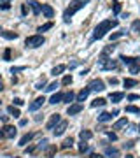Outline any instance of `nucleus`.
I'll return each instance as SVG.
<instances>
[{"label": "nucleus", "mask_w": 140, "mask_h": 158, "mask_svg": "<svg viewBox=\"0 0 140 158\" xmlns=\"http://www.w3.org/2000/svg\"><path fill=\"white\" fill-rule=\"evenodd\" d=\"M118 25V21L116 20H105V21H102L100 25L95 28V34H93V40H98V39H102L109 30H112L114 26Z\"/></svg>", "instance_id": "1"}, {"label": "nucleus", "mask_w": 140, "mask_h": 158, "mask_svg": "<svg viewBox=\"0 0 140 158\" xmlns=\"http://www.w3.org/2000/svg\"><path fill=\"white\" fill-rule=\"evenodd\" d=\"M84 5H86V4H84V2H79V0H77V2H72V4L68 5V9L65 11V14H63L65 21H70V18H72V16H74L77 11H81Z\"/></svg>", "instance_id": "2"}, {"label": "nucleus", "mask_w": 140, "mask_h": 158, "mask_svg": "<svg viewBox=\"0 0 140 158\" xmlns=\"http://www.w3.org/2000/svg\"><path fill=\"white\" fill-rule=\"evenodd\" d=\"M25 44H26V48H39V46L44 44V37H42V34H39V35H30V37H26Z\"/></svg>", "instance_id": "3"}, {"label": "nucleus", "mask_w": 140, "mask_h": 158, "mask_svg": "<svg viewBox=\"0 0 140 158\" xmlns=\"http://www.w3.org/2000/svg\"><path fill=\"white\" fill-rule=\"evenodd\" d=\"M88 88H89L91 91H103V90H105V83H103L102 79H93Z\"/></svg>", "instance_id": "4"}, {"label": "nucleus", "mask_w": 140, "mask_h": 158, "mask_svg": "<svg viewBox=\"0 0 140 158\" xmlns=\"http://www.w3.org/2000/svg\"><path fill=\"white\" fill-rule=\"evenodd\" d=\"M2 135H4V139L16 137V128H14L12 125H5V127L2 128Z\"/></svg>", "instance_id": "5"}, {"label": "nucleus", "mask_w": 140, "mask_h": 158, "mask_svg": "<svg viewBox=\"0 0 140 158\" xmlns=\"http://www.w3.org/2000/svg\"><path fill=\"white\" fill-rule=\"evenodd\" d=\"M67 127H68V123H67L65 119H61L60 123L56 125V128L53 130V134H54L56 137H60V135H63V134H65V130H67Z\"/></svg>", "instance_id": "6"}, {"label": "nucleus", "mask_w": 140, "mask_h": 158, "mask_svg": "<svg viewBox=\"0 0 140 158\" xmlns=\"http://www.w3.org/2000/svg\"><path fill=\"white\" fill-rule=\"evenodd\" d=\"M60 121H61V116L58 114V113H56V114H53V116L49 118V121H47V125H46V127H47V130H54V128H56V125H58Z\"/></svg>", "instance_id": "7"}, {"label": "nucleus", "mask_w": 140, "mask_h": 158, "mask_svg": "<svg viewBox=\"0 0 140 158\" xmlns=\"http://www.w3.org/2000/svg\"><path fill=\"white\" fill-rule=\"evenodd\" d=\"M81 111H82V104H81V102H75V104H72V105L67 109L68 116H75V114H79Z\"/></svg>", "instance_id": "8"}, {"label": "nucleus", "mask_w": 140, "mask_h": 158, "mask_svg": "<svg viewBox=\"0 0 140 158\" xmlns=\"http://www.w3.org/2000/svg\"><path fill=\"white\" fill-rule=\"evenodd\" d=\"M44 102H46V99H44V97H39V99H35L30 105H28V109H30V111H37V109L42 107V104H44Z\"/></svg>", "instance_id": "9"}, {"label": "nucleus", "mask_w": 140, "mask_h": 158, "mask_svg": "<svg viewBox=\"0 0 140 158\" xmlns=\"http://www.w3.org/2000/svg\"><path fill=\"white\" fill-rule=\"evenodd\" d=\"M40 7H42V14H44L46 18H53V16H54V11H53V7H51V5H47V4H42Z\"/></svg>", "instance_id": "10"}, {"label": "nucleus", "mask_w": 140, "mask_h": 158, "mask_svg": "<svg viewBox=\"0 0 140 158\" xmlns=\"http://www.w3.org/2000/svg\"><path fill=\"white\" fill-rule=\"evenodd\" d=\"M105 157L107 158H118L119 157V151H118L116 148H112V146H107V148H105Z\"/></svg>", "instance_id": "11"}, {"label": "nucleus", "mask_w": 140, "mask_h": 158, "mask_svg": "<svg viewBox=\"0 0 140 158\" xmlns=\"http://www.w3.org/2000/svg\"><path fill=\"white\" fill-rule=\"evenodd\" d=\"M26 4L30 5V9H32V12H33V14H40V12H42V7H40L35 0H28Z\"/></svg>", "instance_id": "12"}, {"label": "nucleus", "mask_w": 140, "mask_h": 158, "mask_svg": "<svg viewBox=\"0 0 140 158\" xmlns=\"http://www.w3.org/2000/svg\"><path fill=\"white\" fill-rule=\"evenodd\" d=\"M89 88H84V90H81L79 93H77V102H84V100L88 99V95H89Z\"/></svg>", "instance_id": "13"}, {"label": "nucleus", "mask_w": 140, "mask_h": 158, "mask_svg": "<svg viewBox=\"0 0 140 158\" xmlns=\"http://www.w3.org/2000/svg\"><path fill=\"white\" fill-rule=\"evenodd\" d=\"M139 70H140V58H135L133 63L130 65V72H131V74H137Z\"/></svg>", "instance_id": "14"}, {"label": "nucleus", "mask_w": 140, "mask_h": 158, "mask_svg": "<svg viewBox=\"0 0 140 158\" xmlns=\"http://www.w3.org/2000/svg\"><path fill=\"white\" fill-rule=\"evenodd\" d=\"M128 125V119L126 118H121V119H118L116 123H114V130H121V128H124Z\"/></svg>", "instance_id": "15"}, {"label": "nucleus", "mask_w": 140, "mask_h": 158, "mask_svg": "<svg viewBox=\"0 0 140 158\" xmlns=\"http://www.w3.org/2000/svg\"><path fill=\"white\" fill-rule=\"evenodd\" d=\"M112 116H114V113H102L100 116H98V121H100V123L110 121V119H112Z\"/></svg>", "instance_id": "16"}, {"label": "nucleus", "mask_w": 140, "mask_h": 158, "mask_svg": "<svg viewBox=\"0 0 140 158\" xmlns=\"http://www.w3.org/2000/svg\"><path fill=\"white\" fill-rule=\"evenodd\" d=\"M114 49H116V46H112V44H110V46H107V48H103V51H102L100 58H107V56H109V55H110Z\"/></svg>", "instance_id": "17"}, {"label": "nucleus", "mask_w": 140, "mask_h": 158, "mask_svg": "<svg viewBox=\"0 0 140 158\" xmlns=\"http://www.w3.org/2000/svg\"><path fill=\"white\" fill-rule=\"evenodd\" d=\"M33 135H35V134H25V135L20 139V146H26V142H30V140L33 139Z\"/></svg>", "instance_id": "18"}, {"label": "nucleus", "mask_w": 140, "mask_h": 158, "mask_svg": "<svg viewBox=\"0 0 140 158\" xmlns=\"http://www.w3.org/2000/svg\"><path fill=\"white\" fill-rule=\"evenodd\" d=\"M110 102H119V100L124 99V93H121V91H116V93H110Z\"/></svg>", "instance_id": "19"}, {"label": "nucleus", "mask_w": 140, "mask_h": 158, "mask_svg": "<svg viewBox=\"0 0 140 158\" xmlns=\"http://www.w3.org/2000/svg\"><path fill=\"white\" fill-rule=\"evenodd\" d=\"M123 84H124V88H133V86H137V84H139V81H137V79H124V81H123Z\"/></svg>", "instance_id": "20"}, {"label": "nucleus", "mask_w": 140, "mask_h": 158, "mask_svg": "<svg viewBox=\"0 0 140 158\" xmlns=\"http://www.w3.org/2000/svg\"><path fill=\"white\" fill-rule=\"evenodd\" d=\"M81 139H82V140H89V139L93 137V132H91V130H81Z\"/></svg>", "instance_id": "21"}, {"label": "nucleus", "mask_w": 140, "mask_h": 158, "mask_svg": "<svg viewBox=\"0 0 140 158\" xmlns=\"http://www.w3.org/2000/svg\"><path fill=\"white\" fill-rule=\"evenodd\" d=\"M63 95H65V93H54V95L51 97V100H49V104H58V102H61V100H63Z\"/></svg>", "instance_id": "22"}, {"label": "nucleus", "mask_w": 140, "mask_h": 158, "mask_svg": "<svg viewBox=\"0 0 140 158\" xmlns=\"http://www.w3.org/2000/svg\"><path fill=\"white\" fill-rule=\"evenodd\" d=\"M0 35L5 37V39H9V40H14L18 37V34H14V32H0Z\"/></svg>", "instance_id": "23"}, {"label": "nucleus", "mask_w": 140, "mask_h": 158, "mask_svg": "<svg viewBox=\"0 0 140 158\" xmlns=\"http://www.w3.org/2000/svg\"><path fill=\"white\" fill-rule=\"evenodd\" d=\"M65 69H67L65 65H56V67L53 69V72H51V74H53V76H60L61 72H65Z\"/></svg>", "instance_id": "24"}, {"label": "nucleus", "mask_w": 140, "mask_h": 158, "mask_svg": "<svg viewBox=\"0 0 140 158\" xmlns=\"http://www.w3.org/2000/svg\"><path fill=\"white\" fill-rule=\"evenodd\" d=\"M7 111H9V114H11V116H14V118H18V116H21L20 109H18V107H14V105H11V107H9Z\"/></svg>", "instance_id": "25"}, {"label": "nucleus", "mask_w": 140, "mask_h": 158, "mask_svg": "<svg viewBox=\"0 0 140 158\" xmlns=\"http://www.w3.org/2000/svg\"><path fill=\"white\" fill-rule=\"evenodd\" d=\"M72 146H74V139H72V137L65 139V140H63V144H61V148H63V149H68V148H72Z\"/></svg>", "instance_id": "26"}, {"label": "nucleus", "mask_w": 140, "mask_h": 158, "mask_svg": "<svg viewBox=\"0 0 140 158\" xmlns=\"http://www.w3.org/2000/svg\"><path fill=\"white\" fill-rule=\"evenodd\" d=\"M74 99H75V95H74L72 91H68V93L63 95V102H68V104H70V102H74Z\"/></svg>", "instance_id": "27"}, {"label": "nucleus", "mask_w": 140, "mask_h": 158, "mask_svg": "<svg viewBox=\"0 0 140 158\" xmlns=\"http://www.w3.org/2000/svg\"><path fill=\"white\" fill-rule=\"evenodd\" d=\"M79 151L81 153H88L89 151V144H86V140H82L79 144Z\"/></svg>", "instance_id": "28"}, {"label": "nucleus", "mask_w": 140, "mask_h": 158, "mask_svg": "<svg viewBox=\"0 0 140 158\" xmlns=\"http://www.w3.org/2000/svg\"><path fill=\"white\" fill-rule=\"evenodd\" d=\"M54 25H53V21H49V23H46V25H42V26H39V32H46V30H51Z\"/></svg>", "instance_id": "29"}, {"label": "nucleus", "mask_w": 140, "mask_h": 158, "mask_svg": "<svg viewBox=\"0 0 140 158\" xmlns=\"http://www.w3.org/2000/svg\"><path fill=\"white\" fill-rule=\"evenodd\" d=\"M126 113H135V114H140V107H135V105H126Z\"/></svg>", "instance_id": "30"}, {"label": "nucleus", "mask_w": 140, "mask_h": 158, "mask_svg": "<svg viewBox=\"0 0 140 158\" xmlns=\"http://www.w3.org/2000/svg\"><path fill=\"white\" fill-rule=\"evenodd\" d=\"M47 148V140L46 139H42L39 144H37V148H35V151H40V149H46Z\"/></svg>", "instance_id": "31"}, {"label": "nucleus", "mask_w": 140, "mask_h": 158, "mask_svg": "<svg viewBox=\"0 0 140 158\" xmlns=\"http://www.w3.org/2000/svg\"><path fill=\"white\" fill-rule=\"evenodd\" d=\"M105 104V99H95L91 102V107H98V105H103Z\"/></svg>", "instance_id": "32"}, {"label": "nucleus", "mask_w": 140, "mask_h": 158, "mask_svg": "<svg viewBox=\"0 0 140 158\" xmlns=\"http://www.w3.org/2000/svg\"><path fill=\"white\" fill-rule=\"evenodd\" d=\"M126 32L124 30H121V32H116V34H110V40H116V39H119V37H123Z\"/></svg>", "instance_id": "33"}, {"label": "nucleus", "mask_w": 140, "mask_h": 158, "mask_svg": "<svg viewBox=\"0 0 140 158\" xmlns=\"http://www.w3.org/2000/svg\"><path fill=\"white\" fill-rule=\"evenodd\" d=\"M54 153H56V146H49L47 148V158H53Z\"/></svg>", "instance_id": "34"}, {"label": "nucleus", "mask_w": 140, "mask_h": 158, "mask_svg": "<svg viewBox=\"0 0 140 158\" xmlns=\"http://www.w3.org/2000/svg\"><path fill=\"white\" fill-rule=\"evenodd\" d=\"M121 60H123V63H124V65H131L135 58H130V56H121Z\"/></svg>", "instance_id": "35"}, {"label": "nucleus", "mask_w": 140, "mask_h": 158, "mask_svg": "<svg viewBox=\"0 0 140 158\" xmlns=\"http://www.w3.org/2000/svg\"><path fill=\"white\" fill-rule=\"evenodd\" d=\"M56 88H58V83H56V81H54V83H51V84H49V86H47V88H46V91H54V90H56Z\"/></svg>", "instance_id": "36"}, {"label": "nucleus", "mask_w": 140, "mask_h": 158, "mask_svg": "<svg viewBox=\"0 0 140 158\" xmlns=\"http://www.w3.org/2000/svg\"><path fill=\"white\" fill-rule=\"evenodd\" d=\"M61 83H63L65 86H67V84H70V83H72V76H65V78H63V81H61Z\"/></svg>", "instance_id": "37"}, {"label": "nucleus", "mask_w": 140, "mask_h": 158, "mask_svg": "<svg viewBox=\"0 0 140 158\" xmlns=\"http://www.w3.org/2000/svg\"><path fill=\"white\" fill-rule=\"evenodd\" d=\"M44 86H46V79H42L40 83H37V86H35V88H37V90H42Z\"/></svg>", "instance_id": "38"}, {"label": "nucleus", "mask_w": 140, "mask_h": 158, "mask_svg": "<svg viewBox=\"0 0 140 158\" xmlns=\"http://www.w3.org/2000/svg\"><path fill=\"white\" fill-rule=\"evenodd\" d=\"M121 12V4H116L114 5V14H119Z\"/></svg>", "instance_id": "39"}, {"label": "nucleus", "mask_w": 140, "mask_h": 158, "mask_svg": "<svg viewBox=\"0 0 140 158\" xmlns=\"http://www.w3.org/2000/svg\"><path fill=\"white\" fill-rule=\"evenodd\" d=\"M140 97L139 95H135V93H130V95H128V100H139Z\"/></svg>", "instance_id": "40"}, {"label": "nucleus", "mask_w": 140, "mask_h": 158, "mask_svg": "<svg viewBox=\"0 0 140 158\" xmlns=\"http://www.w3.org/2000/svg\"><path fill=\"white\" fill-rule=\"evenodd\" d=\"M140 28V21H135L133 25H131V30H139Z\"/></svg>", "instance_id": "41"}, {"label": "nucleus", "mask_w": 140, "mask_h": 158, "mask_svg": "<svg viewBox=\"0 0 140 158\" xmlns=\"http://www.w3.org/2000/svg\"><path fill=\"white\" fill-rule=\"evenodd\" d=\"M109 139H110V140H116V139H118V135H116L114 132H109Z\"/></svg>", "instance_id": "42"}, {"label": "nucleus", "mask_w": 140, "mask_h": 158, "mask_svg": "<svg viewBox=\"0 0 140 158\" xmlns=\"http://www.w3.org/2000/svg\"><path fill=\"white\" fill-rule=\"evenodd\" d=\"M12 102H14V104H16L18 107H20V105H23V100H21V99H14Z\"/></svg>", "instance_id": "43"}, {"label": "nucleus", "mask_w": 140, "mask_h": 158, "mask_svg": "<svg viewBox=\"0 0 140 158\" xmlns=\"http://www.w3.org/2000/svg\"><path fill=\"white\" fill-rule=\"evenodd\" d=\"M25 69H26V67H14V69H12V74H14V72H20V70H25Z\"/></svg>", "instance_id": "44"}, {"label": "nucleus", "mask_w": 140, "mask_h": 158, "mask_svg": "<svg viewBox=\"0 0 140 158\" xmlns=\"http://www.w3.org/2000/svg\"><path fill=\"white\" fill-rule=\"evenodd\" d=\"M4 58H5V60H9V58H11V49H7V51H5V55H4Z\"/></svg>", "instance_id": "45"}, {"label": "nucleus", "mask_w": 140, "mask_h": 158, "mask_svg": "<svg viewBox=\"0 0 140 158\" xmlns=\"http://www.w3.org/2000/svg\"><path fill=\"white\" fill-rule=\"evenodd\" d=\"M77 65H79V61H72V63H68L70 69H74V67H77Z\"/></svg>", "instance_id": "46"}, {"label": "nucleus", "mask_w": 140, "mask_h": 158, "mask_svg": "<svg viewBox=\"0 0 140 158\" xmlns=\"http://www.w3.org/2000/svg\"><path fill=\"white\" fill-rule=\"evenodd\" d=\"M0 7H2V9H4V11H7V9H9V7H11V5H9V4H2V5H0Z\"/></svg>", "instance_id": "47"}, {"label": "nucleus", "mask_w": 140, "mask_h": 158, "mask_svg": "<svg viewBox=\"0 0 140 158\" xmlns=\"http://www.w3.org/2000/svg\"><path fill=\"white\" fill-rule=\"evenodd\" d=\"M109 83H110V84H116V83H118V79H116V78H110V79H109Z\"/></svg>", "instance_id": "48"}, {"label": "nucleus", "mask_w": 140, "mask_h": 158, "mask_svg": "<svg viewBox=\"0 0 140 158\" xmlns=\"http://www.w3.org/2000/svg\"><path fill=\"white\" fill-rule=\"evenodd\" d=\"M89 158H103V157H102V155H96V153H91V157Z\"/></svg>", "instance_id": "49"}, {"label": "nucleus", "mask_w": 140, "mask_h": 158, "mask_svg": "<svg viewBox=\"0 0 140 158\" xmlns=\"http://www.w3.org/2000/svg\"><path fill=\"white\" fill-rule=\"evenodd\" d=\"M0 119H2L4 123H7V121H9V116H2V118H0Z\"/></svg>", "instance_id": "50"}, {"label": "nucleus", "mask_w": 140, "mask_h": 158, "mask_svg": "<svg viewBox=\"0 0 140 158\" xmlns=\"http://www.w3.org/2000/svg\"><path fill=\"white\" fill-rule=\"evenodd\" d=\"M11 0H0V4H9Z\"/></svg>", "instance_id": "51"}, {"label": "nucleus", "mask_w": 140, "mask_h": 158, "mask_svg": "<svg viewBox=\"0 0 140 158\" xmlns=\"http://www.w3.org/2000/svg\"><path fill=\"white\" fill-rule=\"evenodd\" d=\"M2 90H4V86H2V79H0V91H2Z\"/></svg>", "instance_id": "52"}, {"label": "nucleus", "mask_w": 140, "mask_h": 158, "mask_svg": "<svg viewBox=\"0 0 140 158\" xmlns=\"http://www.w3.org/2000/svg\"><path fill=\"white\" fill-rule=\"evenodd\" d=\"M126 158H133V157H131V155H126Z\"/></svg>", "instance_id": "53"}, {"label": "nucleus", "mask_w": 140, "mask_h": 158, "mask_svg": "<svg viewBox=\"0 0 140 158\" xmlns=\"http://www.w3.org/2000/svg\"><path fill=\"white\" fill-rule=\"evenodd\" d=\"M139 128H140V125H139Z\"/></svg>", "instance_id": "54"}, {"label": "nucleus", "mask_w": 140, "mask_h": 158, "mask_svg": "<svg viewBox=\"0 0 140 158\" xmlns=\"http://www.w3.org/2000/svg\"><path fill=\"white\" fill-rule=\"evenodd\" d=\"M139 34H140V32H139Z\"/></svg>", "instance_id": "55"}]
</instances>
